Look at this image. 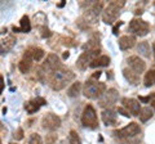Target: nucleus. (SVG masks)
Returning <instances> with one entry per match:
<instances>
[{"instance_id": "nucleus-36", "label": "nucleus", "mask_w": 155, "mask_h": 144, "mask_svg": "<svg viewBox=\"0 0 155 144\" xmlns=\"http://www.w3.org/2000/svg\"><path fill=\"white\" fill-rule=\"evenodd\" d=\"M101 74H102V72H100V71H98V72H94V75L92 76V79L94 80V79H97V77H100V76H101Z\"/></svg>"}, {"instance_id": "nucleus-1", "label": "nucleus", "mask_w": 155, "mask_h": 144, "mask_svg": "<svg viewBox=\"0 0 155 144\" xmlns=\"http://www.w3.org/2000/svg\"><path fill=\"white\" fill-rule=\"evenodd\" d=\"M74 77L75 75L72 74V71L61 67L48 76V83L53 90H62L65 86H67V84H70L74 80Z\"/></svg>"}, {"instance_id": "nucleus-4", "label": "nucleus", "mask_w": 155, "mask_h": 144, "mask_svg": "<svg viewBox=\"0 0 155 144\" xmlns=\"http://www.w3.org/2000/svg\"><path fill=\"white\" fill-rule=\"evenodd\" d=\"M61 61L56 54H49L47 57V59L44 61V63L41 64L40 70H39V76L41 77V75H45L47 79L51 74H53L58 68H61Z\"/></svg>"}, {"instance_id": "nucleus-41", "label": "nucleus", "mask_w": 155, "mask_h": 144, "mask_svg": "<svg viewBox=\"0 0 155 144\" xmlns=\"http://www.w3.org/2000/svg\"><path fill=\"white\" fill-rule=\"evenodd\" d=\"M11 144H13V143H11Z\"/></svg>"}, {"instance_id": "nucleus-20", "label": "nucleus", "mask_w": 155, "mask_h": 144, "mask_svg": "<svg viewBox=\"0 0 155 144\" xmlns=\"http://www.w3.org/2000/svg\"><path fill=\"white\" fill-rule=\"evenodd\" d=\"M14 44H16V39L13 36H8L5 40H3L2 41V54H5Z\"/></svg>"}, {"instance_id": "nucleus-34", "label": "nucleus", "mask_w": 155, "mask_h": 144, "mask_svg": "<svg viewBox=\"0 0 155 144\" xmlns=\"http://www.w3.org/2000/svg\"><path fill=\"white\" fill-rule=\"evenodd\" d=\"M52 35V32L49 31V30H48V28H43V37H49Z\"/></svg>"}, {"instance_id": "nucleus-7", "label": "nucleus", "mask_w": 155, "mask_h": 144, "mask_svg": "<svg viewBox=\"0 0 155 144\" xmlns=\"http://www.w3.org/2000/svg\"><path fill=\"white\" fill-rule=\"evenodd\" d=\"M149 23L146 21L141 20V18H134L129 22V26H128V30L130 32H133L134 35L137 36H145L147 35L149 32Z\"/></svg>"}, {"instance_id": "nucleus-32", "label": "nucleus", "mask_w": 155, "mask_h": 144, "mask_svg": "<svg viewBox=\"0 0 155 144\" xmlns=\"http://www.w3.org/2000/svg\"><path fill=\"white\" fill-rule=\"evenodd\" d=\"M118 112H119V113H122L124 117H129V116H130V114H129V112H127V111H125V109H124L123 107H119V108H118Z\"/></svg>"}, {"instance_id": "nucleus-16", "label": "nucleus", "mask_w": 155, "mask_h": 144, "mask_svg": "<svg viewBox=\"0 0 155 144\" xmlns=\"http://www.w3.org/2000/svg\"><path fill=\"white\" fill-rule=\"evenodd\" d=\"M32 57H31V54H30V52H28V49L25 52V54H23V58H22V61L19 62V64H18V67H19V71L22 72V74H27L28 71L31 70V66H32Z\"/></svg>"}, {"instance_id": "nucleus-10", "label": "nucleus", "mask_w": 155, "mask_h": 144, "mask_svg": "<svg viewBox=\"0 0 155 144\" xmlns=\"http://www.w3.org/2000/svg\"><path fill=\"white\" fill-rule=\"evenodd\" d=\"M118 97H119L118 92H116L115 89H109L107 92H105V94L98 99V105L101 108L109 109L110 107H113V105L116 103Z\"/></svg>"}, {"instance_id": "nucleus-11", "label": "nucleus", "mask_w": 155, "mask_h": 144, "mask_svg": "<svg viewBox=\"0 0 155 144\" xmlns=\"http://www.w3.org/2000/svg\"><path fill=\"white\" fill-rule=\"evenodd\" d=\"M127 62H128V64L130 67V70L134 71L136 74H142V72L145 71V68H146V63H145V62L137 55L129 57Z\"/></svg>"}, {"instance_id": "nucleus-18", "label": "nucleus", "mask_w": 155, "mask_h": 144, "mask_svg": "<svg viewBox=\"0 0 155 144\" xmlns=\"http://www.w3.org/2000/svg\"><path fill=\"white\" fill-rule=\"evenodd\" d=\"M123 75H124V77L127 79V81H129V84L137 85V84L140 83V75L136 74V72L132 71V70L124 68V70H123Z\"/></svg>"}, {"instance_id": "nucleus-33", "label": "nucleus", "mask_w": 155, "mask_h": 144, "mask_svg": "<svg viewBox=\"0 0 155 144\" xmlns=\"http://www.w3.org/2000/svg\"><path fill=\"white\" fill-rule=\"evenodd\" d=\"M122 23H123L122 21H119V22H118V23H116V25L114 26V28H113V32H114V35H118V30H119V27L122 26Z\"/></svg>"}, {"instance_id": "nucleus-28", "label": "nucleus", "mask_w": 155, "mask_h": 144, "mask_svg": "<svg viewBox=\"0 0 155 144\" xmlns=\"http://www.w3.org/2000/svg\"><path fill=\"white\" fill-rule=\"evenodd\" d=\"M69 144H81V140L75 130H71L69 134Z\"/></svg>"}, {"instance_id": "nucleus-39", "label": "nucleus", "mask_w": 155, "mask_h": 144, "mask_svg": "<svg viewBox=\"0 0 155 144\" xmlns=\"http://www.w3.org/2000/svg\"><path fill=\"white\" fill-rule=\"evenodd\" d=\"M66 58H69V53H65V54H64V59H66Z\"/></svg>"}, {"instance_id": "nucleus-6", "label": "nucleus", "mask_w": 155, "mask_h": 144, "mask_svg": "<svg viewBox=\"0 0 155 144\" xmlns=\"http://www.w3.org/2000/svg\"><path fill=\"white\" fill-rule=\"evenodd\" d=\"M141 133V129H140V125L136 122H130L129 125H127L125 127L120 129V130H115L114 135L119 136L120 139H129V138H134L136 135Z\"/></svg>"}, {"instance_id": "nucleus-27", "label": "nucleus", "mask_w": 155, "mask_h": 144, "mask_svg": "<svg viewBox=\"0 0 155 144\" xmlns=\"http://www.w3.org/2000/svg\"><path fill=\"white\" fill-rule=\"evenodd\" d=\"M79 92H80V83H79V81H76V83H74L69 88V90H67V94H69V97L74 98V97H76V95L79 94Z\"/></svg>"}, {"instance_id": "nucleus-14", "label": "nucleus", "mask_w": 155, "mask_h": 144, "mask_svg": "<svg viewBox=\"0 0 155 144\" xmlns=\"http://www.w3.org/2000/svg\"><path fill=\"white\" fill-rule=\"evenodd\" d=\"M45 103H47L45 99H43V98H36V99L28 100V102L25 103V109L28 113H35L39 111V108H40L41 105H44Z\"/></svg>"}, {"instance_id": "nucleus-2", "label": "nucleus", "mask_w": 155, "mask_h": 144, "mask_svg": "<svg viewBox=\"0 0 155 144\" xmlns=\"http://www.w3.org/2000/svg\"><path fill=\"white\" fill-rule=\"evenodd\" d=\"M106 92V85L100 81H96L93 79L87 80L83 88V94L89 99H97L101 98Z\"/></svg>"}, {"instance_id": "nucleus-22", "label": "nucleus", "mask_w": 155, "mask_h": 144, "mask_svg": "<svg viewBox=\"0 0 155 144\" xmlns=\"http://www.w3.org/2000/svg\"><path fill=\"white\" fill-rule=\"evenodd\" d=\"M138 117H140V120H141L142 122H146L147 120H150L153 117V111L149 107H143V108H141V111H140Z\"/></svg>"}, {"instance_id": "nucleus-17", "label": "nucleus", "mask_w": 155, "mask_h": 144, "mask_svg": "<svg viewBox=\"0 0 155 144\" xmlns=\"http://www.w3.org/2000/svg\"><path fill=\"white\" fill-rule=\"evenodd\" d=\"M136 44V37L134 36H129V35H125V36H122L119 39V48L122 50H127V49H130L133 48Z\"/></svg>"}, {"instance_id": "nucleus-12", "label": "nucleus", "mask_w": 155, "mask_h": 144, "mask_svg": "<svg viewBox=\"0 0 155 144\" xmlns=\"http://www.w3.org/2000/svg\"><path fill=\"white\" fill-rule=\"evenodd\" d=\"M122 104H123L124 108L128 109L129 113L133 114V116H138L140 111H141V108H140V103H138L136 99H132V98H123Z\"/></svg>"}, {"instance_id": "nucleus-15", "label": "nucleus", "mask_w": 155, "mask_h": 144, "mask_svg": "<svg viewBox=\"0 0 155 144\" xmlns=\"http://www.w3.org/2000/svg\"><path fill=\"white\" fill-rule=\"evenodd\" d=\"M101 117H102V121L106 126H114L116 125V112L114 109H104L102 113H101Z\"/></svg>"}, {"instance_id": "nucleus-5", "label": "nucleus", "mask_w": 155, "mask_h": 144, "mask_svg": "<svg viewBox=\"0 0 155 144\" xmlns=\"http://www.w3.org/2000/svg\"><path fill=\"white\" fill-rule=\"evenodd\" d=\"M81 124L88 129H96L98 126V118H97V113L93 105H85L83 114H81Z\"/></svg>"}, {"instance_id": "nucleus-24", "label": "nucleus", "mask_w": 155, "mask_h": 144, "mask_svg": "<svg viewBox=\"0 0 155 144\" xmlns=\"http://www.w3.org/2000/svg\"><path fill=\"white\" fill-rule=\"evenodd\" d=\"M138 53L141 55H143L145 58H149L150 57V49H149V44L147 41H142L138 44Z\"/></svg>"}, {"instance_id": "nucleus-30", "label": "nucleus", "mask_w": 155, "mask_h": 144, "mask_svg": "<svg viewBox=\"0 0 155 144\" xmlns=\"http://www.w3.org/2000/svg\"><path fill=\"white\" fill-rule=\"evenodd\" d=\"M13 138L16 139V140H21V139H23V130L22 129H17V131H14V134H13Z\"/></svg>"}, {"instance_id": "nucleus-3", "label": "nucleus", "mask_w": 155, "mask_h": 144, "mask_svg": "<svg viewBox=\"0 0 155 144\" xmlns=\"http://www.w3.org/2000/svg\"><path fill=\"white\" fill-rule=\"evenodd\" d=\"M125 2L124 0H120V2H111L106 9L102 12V20L105 23H107V25H113V23L116 21V18H118L119 13H120V9L124 7Z\"/></svg>"}, {"instance_id": "nucleus-25", "label": "nucleus", "mask_w": 155, "mask_h": 144, "mask_svg": "<svg viewBox=\"0 0 155 144\" xmlns=\"http://www.w3.org/2000/svg\"><path fill=\"white\" fill-rule=\"evenodd\" d=\"M84 50L88 52V50H100V41L97 39H92L88 41V44H84Z\"/></svg>"}, {"instance_id": "nucleus-26", "label": "nucleus", "mask_w": 155, "mask_h": 144, "mask_svg": "<svg viewBox=\"0 0 155 144\" xmlns=\"http://www.w3.org/2000/svg\"><path fill=\"white\" fill-rule=\"evenodd\" d=\"M21 31L22 32H30V30H31V25H30V18H28L27 16H23L22 18H21Z\"/></svg>"}, {"instance_id": "nucleus-23", "label": "nucleus", "mask_w": 155, "mask_h": 144, "mask_svg": "<svg viewBox=\"0 0 155 144\" xmlns=\"http://www.w3.org/2000/svg\"><path fill=\"white\" fill-rule=\"evenodd\" d=\"M143 83H145V86H147V88L155 85V70H150L147 74L145 75Z\"/></svg>"}, {"instance_id": "nucleus-21", "label": "nucleus", "mask_w": 155, "mask_h": 144, "mask_svg": "<svg viewBox=\"0 0 155 144\" xmlns=\"http://www.w3.org/2000/svg\"><path fill=\"white\" fill-rule=\"evenodd\" d=\"M28 52H30V54H31V57H32V59L34 61H36V62H39V61H41L43 59V57H44V50L43 49H40V48H28Z\"/></svg>"}, {"instance_id": "nucleus-38", "label": "nucleus", "mask_w": 155, "mask_h": 144, "mask_svg": "<svg viewBox=\"0 0 155 144\" xmlns=\"http://www.w3.org/2000/svg\"><path fill=\"white\" fill-rule=\"evenodd\" d=\"M64 5H65V0H62V3H60V4H58V7H60V8H62Z\"/></svg>"}, {"instance_id": "nucleus-9", "label": "nucleus", "mask_w": 155, "mask_h": 144, "mask_svg": "<svg viewBox=\"0 0 155 144\" xmlns=\"http://www.w3.org/2000/svg\"><path fill=\"white\" fill-rule=\"evenodd\" d=\"M41 126L44 130L54 131L61 126V118L54 113H45L41 118Z\"/></svg>"}, {"instance_id": "nucleus-35", "label": "nucleus", "mask_w": 155, "mask_h": 144, "mask_svg": "<svg viewBox=\"0 0 155 144\" xmlns=\"http://www.w3.org/2000/svg\"><path fill=\"white\" fill-rule=\"evenodd\" d=\"M140 102H143V103H149V97H140Z\"/></svg>"}, {"instance_id": "nucleus-29", "label": "nucleus", "mask_w": 155, "mask_h": 144, "mask_svg": "<svg viewBox=\"0 0 155 144\" xmlns=\"http://www.w3.org/2000/svg\"><path fill=\"white\" fill-rule=\"evenodd\" d=\"M28 144H43V140H41V136L39 134H32L30 136V142Z\"/></svg>"}, {"instance_id": "nucleus-8", "label": "nucleus", "mask_w": 155, "mask_h": 144, "mask_svg": "<svg viewBox=\"0 0 155 144\" xmlns=\"http://www.w3.org/2000/svg\"><path fill=\"white\" fill-rule=\"evenodd\" d=\"M98 53H100V50H88V52L81 53L80 57L76 61V67L79 70L84 71L87 67H88V64L91 66L92 62L96 58H98Z\"/></svg>"}, {"instance_id": "nucleus-31", "label": "nucleus", "mask_w": 155, "mask_h": 144, "mask_svg": "<svg viewBox=\"0 0 155 144\" xmlns=\"http://www.w3.org/2000/svg\"><path fill=\"white\" fill-rule=\"evenodd\" d=\"M147 97H149V103L151 104V107L155 109V92L151 93V94H149Z\"/></svg>"}, {"instance_id": "nucleus-40", "label": "nucleus", "mask_w": 155, "mask_h": 144, "mask_svg": "<svg viewBox=\"0 0 155 144\" xmlns=\"http://www.w3.org/2000/svg\"><path fill=\"white\" fill-rule=\"evenodd\" d=\"M153 49H154V57H155V42H154V45H153Z\"/></svg>"}, {"instance_id": "nucleus-13", "label": "nucleus", "mask_w": 155, "mask_h": 144, "mask_svg": "<svg viewBox=\"0 0 155 144\" xmlns=\"http://www.w3.org/2000/svg\"><path fill=\"white\" fill-rule=\"evenodd\" d=\"M101 9H102V3H101V2L100 3H94L93 5H92V8L85 13L84 18L88 22H91V23H96L97 18H98V14L101 12Z\"/></svg>"}, {"instance_id": "nucleus-19", "label": "nucleus", "mask_w": 155, "mask_h": 144, "mask_svg": "<svg viewBox=\"0 0 155 144\" xmlns=\"http://www.w3.org/2000/svg\"><path fill=\"white\" fill-rule=\"evenodd\" d=\"M109 63H110L109 57L107 55H101V57L96 58L93 62H92L89 67H92V68H97V67H106V66H109Z\"/></svg>"}, {"instance_id": "nucleus-37", "label": "nucleus", "mask_w": 155, "mask_h": 144, "mask_svg": "<svg viewBox=\"0 0 155 144\" xmlns=\"http://www.w3.org/2000/svg\"><path fill=\"white\" fill-rule=\"evenodd\" d=\"M0 80H2V92H3V90H4V79H3V76L0 77Z\"/></svg>"}]
</instances>
